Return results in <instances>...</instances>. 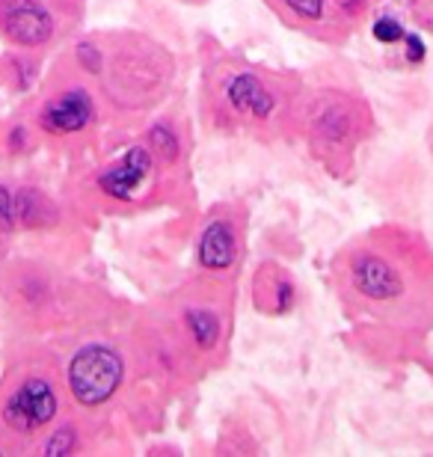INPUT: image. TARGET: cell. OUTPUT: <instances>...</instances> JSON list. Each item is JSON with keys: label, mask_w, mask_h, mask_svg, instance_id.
Masks as SVG:
<instances>
[{"label": "cell", "mask_w": 433, "mask_h": 457, "mask_svg": "<svg viewBox=\"0 0 433 457\" xmlns=\"http://www.w3.org/2000/svg\"><path fill=\"white\" fill-rule=\"evenodd\" d=\"M175 4H184V6H205L211 0H175Z\"/></svg>", "instance_id": "d6986e66"}, {"label": "cell", "mask_w": 433, "mask_h": 457, "mask_svg": "<svg viewBox=\"0 0 433 457\" xmlns=\"http://www.w3.org/2000/svg\"><path fill=\"white\" fill-rule=\"evenodd\" d=\"M71 57L101 87V98L134 122L167 107L179 80V60L170 45L140 30H119L107 39L89 36L75 45Z\"/></svg>", "instance_id": "277c9868"}, {"label": "cell", "mask_w": 433, "mask_h": 457, "mask_svg": "<svg viewBox=\"0 0 433 457\" xmlns=\"http://www.w3.org/2000/svg\"><path fill=\"white\" fill-rule=\"evenodd\" d=\"M303 288L288 264L279 259H264L250 273V303L264 318H288L300 309Z\"/></svg>", "instance_id": "7c38bea8"}, {"label": "cell", "mask_w": 433, "mask_h": 457, "mask_svg": "<svg viewBox=\"0 0 433 457\" xmlns=\"http://www.w3.org/2000/svg\"><path fill=\"white\" fill-rule=\"evenodd\" d=\"M0 27L21 48L48 45L57 33V21L42 0H0Z\"/></svg>", "instance_id": "4fadbf2b"}, {"label": "cell", "mask_w": 433, "mask_h": 457, "mask_svg": "<svg viewBox=\"0 0 433 457\" xmlns=\"http://www.w3.org/2000/svg\"><path fill=\"white\" fill-rule=\"evenodd\" d=\"M92 194L110 212L143 214L154 208H187L196 199L193 167L163 161L140 134L92 172Z\"/></svg>", "instance_id": "8992f818"}, {"label": "cell", "mask_w": 433, "mask_h": 457, "mask_svg": "<svg viewBox=\"0 0 433 457\" xmlns=\"http://www.w3.org/2000/svg\"><path fill=\"white\" fill-rule=\"evenodd\" d=\"M404 9L419 33L433 36V0H404Z\"/></svg>", "instance_id": "2e32d148"}, {"label": "cell", "mask_w": 433, "mask_h": 457, "mask_svg": "<svg viewBox=\"0 0 433 457\" xmlns=\"http://www.w3.org/2000/svg\"><path fill=\"white\" fill-rule=\"evenodd\" d=\"M250 253V208L241 199H220L202 212L193 228V273L241 282Z\"/></svg>", "instance_id": "ba28073f"}, {"label": "cell", "mask_w": 433, "mask_h": 457, "mask_svg": "<svg viewBox=\"0 0 433 457\" xmlns=\"http://www.w3.org/2000/svg\"><path fill=\"white\" fill-rule=\"evenodd\" d=\"M306 75L214 51L202 62L196 113L205 131L253 143H294V116Z\"/></svg>", "instance_id": "3957f363"}, {"label": "cell", "mask_w": 433, "mask_h": 457, "mask_svg": "<svg viewBox=\"0 0 433 457\" xmlns=\"http://www.w3.org/2000/svg\"><path fill=\"white\" fill-rule=\"evenodd\" d=\"M78 445H80L78 425L75 422H62L60 428H54V431L45 436L42 454H48V457H66L71 452H78Z\"/></svg>", "instance_id": "9a60e30c"}, {"label": "cell", "mask_w": 433, "mask_h": 457, "mask_svg": "<svg viewBox=\"0 0 433 457\" xmlns=\"http://www.w3.org/2000/svg\"><path fill=\"white\" fill-rule=\"evenodd\" d=\"M383 4L386 0H264L282 27L329 48H342Z\"/></svg>", "instance_id": "9c48e42d"}, {"label": "cell", "mask_w": 433, "mask_h": 457, "mask_svg": "<svg viewBox=\"0 0 433 457\" xmlns=\"http://www.w3.org/2000/svg\"><path fill=\"white\" fill-rule=\"evenodd\" d=\"M24 140H27L24 128H15L12 137H9V145H12V149H18V145H24Z\"/></svg>", "instance_id": "ac0fdd59"}, {"label": "cell", "mask_w": 433, "mask_h": 457, "mask_svg": "<svg viewBox=\"0 0 433 457\" xmlns=\"http://www.w3.org/2000/svg\"><path fill=\"white\" fill-rule=\"evenodd\" d=\"M329 288L362 333L425 342L433 330V246L407 226H371L345 241L329 259Z\"/></svg>", "instance_id": "6da1fadb"}, {"label": "cell", "mask_w": 433, "mask_h": 457, "mask_svg": "<svg viewBox=\"0 0 433 457\" xmlns=\"http://www.w3.org/2000/svg\"><path fill=\"white\" fill-rule=\"evenodd\" d=\"M15 199V226L21 228H51L60 223V205L39 187H21Z\"/></svg>", "instance_id": "5bb4252c"}, {"label": "cell", "mask_w": 433, "mask_h": 457, "mask_svg": "<svg viewBox=\"0 0 433 457\" xmlns=\"http://www.w3.org/2000/svg\"><path fill=\"white\" fill-rule=\"evenodd\" d=\"M134 380H143L134 347L113 339H89L71 353L66 383L69 395L80 410H107L131 389Z\"/></svg>", "instance_id": "52a82bcc"}, {"label": "cell", "mask_w": 433, "mask_h": 457, "mask_svg": "<svg viewBox=\"0 0 433 457\" xmlns=\"http://www.w3.org/2000/svg\"><path fill=\"white\" fill-rule=\"evenodd\" d=\"M374 131V107L354 78H306L294 116V143L303 145L321 170L333 179H347Z\"/></svg>", "instance_id": "5b68a950"}, {"label": "cell", "mask_w": 433, "mask_h": 457, "mask_svg": "<svg viewBox=\"0 0 433 457\" xmlns=\"http://www.w3.org/2000/svg\"><path fill=\"white\" fill-rule=\"evenodd\" d=\"M237 282L193 277L163 291L134 324L131 347L143 380L163 401L196 389L232 356Z\"/></svg>", "instance_id": "7a4b0ae2"}, {"label": "cell", "mask_w": 433, "mask_h": 457, "mask_svg": "<svg viewBox=\"0 0 433 457\" xmlns=\"http://www.w3.org/2000/svg\"><path fill=\"white\" fill-rule=\"evenodd\" d=\"M101 119V102L84 84H71L57 89L54 96L45 98V104L36 113V122L48 137L57 140H71V137H84Z\"/></svg>", "instance_id": "30bf717a"}, {"label": "cell", "mask_w": 433, "mask_h": 457, "mask_svg": "<svg viewBox=\"0 0 433 457\" xmlns=\"http://www.w3.org/2000/svg\"><path fill=\"white\" fill-rule=\"evenodd\" d=\"M15 199L12 190L0 185V232H15Z\"/></svg>", "instance_id": "e0dca14e"}, {"label": "cell", "mask_w": 433, "mask_h": 457, "mask_svg": "<svg viewBox=\"0 0 433 457\" xmlns=\"http://www.w3.org/2000/svg\"><path fill=\"white\" fill-rule=\"evenodd\" d=\"M60 416V392L54 380L30 374L9 392L4 404V422L15 434H42Z\"/></svg>", "instance_id": "8fae6325"}]
</instances>
